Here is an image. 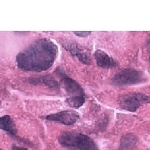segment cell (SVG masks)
<instances>
[{
    "label": "cell",
    "instance_id": "6da1fadb",
    "mask_svg": "<svg viewBox=\"0 0 150 150\" xmlns=\"http://www.w3.org/2000/svg\"><path fill=\"white\" fill-rule=\"evenodd\" d=\"M58 55V48L51 40L41 38L17 55L18 67L24 71L41 72L48 69Z\"/></svg>",
    "mask_w": 150,
    "mask_h": 150
},
{
    "label": "cell",
    "instance_id": "7a4b0ae2",
    "mask_svg": "<svg viewBox=\"0 0 150 150\" xmlns=\"http://www.w3.org/2000/svg\"><path fill=\"white\" fill-rule=\"evenodd\" d=\"M59 143L70 150H98L93 140L85 134L76 132H64L60 135Z\"/></svg>",
    "mask_w": 150,
    "mask_h": 150
},
{
    "label": "cell",
    "instance_id": "3957f363",
    "mask_svg": "<svg viewBox=\"0 0 150 150\" xmlns=\"http://www.w3.org/2000/svg\"><path fill=\"white\" fill-rule=\"evenodd\" d=\"M150 103V96L141 93H131L119 97V106L130 112H135L140 106Z\"/></svg>",
    "mask_w": 150,
    "mask_h": 150
},
{
    "label": "cell",
    "instance_id": "277c9868",
    "mask_svg": "<svg viewBox=\"0 0 150 150\" xmlns=\"http://www.w3.org/2000/svg\"><path fill=\"white\" fill-rule=\"evenodd\" d=\"M146 77L144 73L132 69L119 71L112 78V83L116 85H132L144 81Z\"/></svg>",
    "mask_w": 150,
    "mask_h": 150
},
{
    "label": "cell",
    "instance_id": "5b68a950",
    "mask_svg": "<svg viewBox=\"0 0 150 150\" xmlns=\"http://www.w3.org/2000/svg\"><path fill=\"white\" fill-rule=\"evenodd\" d=\"M64 83L66 92L68 93V98H77V97H85L84 91L77 82L69 76L65 74L64 71H57Z\"/></svg>",
    "mask_w": 150,
    "mask_h": 150
},
{
    "label": "cell",
    "instance_id": "8992f818",
    "mask_svg": "<svg viewBox=\"0 0 150 150\" xmlns=\"http://www.w3.org/2000/svg\"><path fill=\"white\" fill-rule=\"evenodd\" d=\"M45 118L47 120L58 122L64 125H72L77 122V120L79 118V116L74 110H65V111L48 115L45 117Z\"/></svg>",
    "mask_w": 150,
    "mask_h": 150
},
{
    "label": "cell",
    "instance_id": "52a82bcc",
    "mask_svg": "<svg viewBox=\"0 0 150 150\" xmlns=\"http://www.w3.org/2000/svg\"><path fill=\"white\" fill-rule=\"evenodd\" d=\"M63 46L64 47L70 54L73 56H74L75 58L79 59L81 63L85 64H88L91 62V59L89 57L88 54L87 53L83 48H82L78 44V43H74L73 41H69V40H64L63 42Z\"/></svg>",
    "mask_w": 150,
    "mask_h": 150
},
{
    "label": "cell",
    "instance_id": "ba28073f",
    "mask_svg": "<svg viewBox=\"0 0 150 150\" xmlns=\"http://www.w3.org/2000/svg\"><path fill=\"white\" fill-rule=\"evenodd\" d=\"M94 58L97 64L103 69H112L117 66V62L102 50H97L94 53Z\"/></svg>",
    "mask_w": 150,
    "mask_h": 150
},
{
    "label": "cell",
    "instance_id": "9c48e42d",
    "mask_svg": "<svg viewBox=\"0 0 150 150\" xmlns=\"http://www.w3.org/2000/svg\"><path fill=\"white\" fill-rule=\"evenodd\" d=\"M0 129L5 131L6 133L8 135H10L11 137H13L16 139H19V137L18 136V134H17L15 124L10 116L5 115V116H3L0 118Z\"/></svg>",
    "mask_w": 150,
    "mask_h": 150
},
{
    "label": "cell",
    "instance_id": "30bf717a",
    "mask_svg": "<svg viewBox=\"0 0 150 150\" xmlns=\"http://www.w3.org/2000/svg\"><path fill=\"white\" fill-rule=\"evenodd\" d=\"M137 137L133 134L124 135L121 139L119 150H135L137 146Z\"/></svg>",
    "mask_w": 150,
    "mask_h": 150
},
{
    "label": "cell",
    "instance_id": "8fae6325",
    "mask_svg": "<svg viewBox=\"0 0 150 150\" xmlns=\"http://www.w3.org/2000/svg\"><path fill=\"white\" fill-rule=\"evenodd\" d=\"M33 83H43L51 88H59V83L55 80L54 78H52L50 76H44L42 78H39Z\"/></svg>",
    "mask_w": 150,
    "mask_h": 150
},
{
    "label": "cell",
    "instance_id": "7c38bea8",
    "mask_svg": "<svg viewBox=\"0 0 150 150\" xmlns=\"http://www.w3.org/2000/svg\"><path fill=\"white\" fill-rule=\"evenodd\" d=\"M85 102V97H77V98H68L66 99V103L69 105L70 107L80 108Z\"/></svg>",
    "mask_w": 150,
    "mask_h": 150
},
{
    "label": "cell",
    "instance_id": "4fadbf2b",
    "mask_svg": "<svg viewBox=\"0 0 150 150\" xmlns=\"http://www.w3.org/2000/svg\"><path fill=\"white\" fill-rule=\"evenodd\" d=\"M90 32H74V34L79 37H87L90 34Z\"/></svg>",
    "mask_w": 150,
    "mask_h": 150
},
{
    "label": "cell",
    "instance_id": "5bb4252c",
    "mask_svg": "<svg viewBox=\"0 0 150 150\" xmlns=\"http://www.w3.org/2000/svg\"><path fill=\"white\" fill-rule=\"evenodd\" d=\"M12 149L13 150H29V149H26V148L19 147V146H17V145H13Z\"/></svg>",
    "mask_w": 150,
    "mask_h": 150
},
{
    "label": "cell",
    "instance_id": "9a60e30c",
    "mask_svg": "<svg viewBox=\"0 0 150 150\" xmlns=\"http://www.w3.org/2000/svg\"><path fill=\"white\" fill-rule=\"evenodd\" d=\"M149 60H150V54H149Z\"/></svg>",
    "mask_w": 150,
    "mask_h": 150
},
{
    "label": "cell",
    "instance_id": "2e32d148",
    "mask_svg": "<svg viewBox=\"0 0 150 150\" xmlns=\"http://www.w3.org/2000/svg\"><path fill=\"white\" fill-rule=\"evenodd\" d=\"M0 150H2V149H0Z\"/></svg>",
    "mask_w": 150,
    "mask_h": 150
}]
</instances>
